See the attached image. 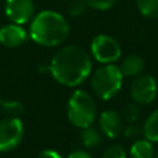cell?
I'll use <instances>...</instances> for the list:
<instances>
[{
  "label": "cell",
  "instance_id": "cell-3",
  "mask_svg": "<svg viewBox=\"0 0 158 158\" xmlns=\"http://www.w3.org/2000/svg\"><path fill=\"white\" fill-rule=\"evenodd\" d=\"M123 75L115 64H102L91 75V89L101 100H110L121 89Z\"/></svg>",
  "mask_w": 158,
  "mask_h": 158
},
{
  "label": "cell",
  "instance_id": "cell-13",
  "mask_svg": "<svg viewBox=\"0 0 158 158\" xmlns=\"http://www.w3.org/2000/svg\"><path fill=\"white\" fill-rule=\"evenodd\" d=\"M142 132L144 135V138H147L152 143L158 142V109H156L147 116L142 127Z\"/></svg>",
  "mask_w": 158,
  "mask_h": 158
},
{
  "label": "cell",
  "instance_id": "cell-5",
  "mask_svg": "<svg viewBox=\"0 0 158 158\" xmlns=\"http://www.w3.org/2000/svg\"><path fill=\"white\" fill-rule=\"evenodd\" d=\"M91 56L101 64L115 63L121 57V47L118 42L109 35H98L90 44Z\"/></svg>",
  "mask_w": 158,
  "mask_h": 158
},
{
  "label": "cell",
  "instance_id": "cell-6",
  "mask_svg": "<svg viewBox=\"0 0 158 158\" xmlns=\"http://www.w3.org/2000/svg\"><path fill=\"white\" fill-rule=\"evenodd\" d=\"M25 133L20 117H6L0 121V152L15 149L22 141Z\"/></svg>",
  "mask_w": 158,
  "mask_h": 158
},
{
  "label": "cell",
  "instance_id": "cell-1",
  "mask_svg": "<svg viewBox=\"0 0 158 158\" xmlns=\"http://www.w3.org/2000/svg\"><path fill=\"white\" fill-rule=\"evenodd\" d=\"M49 72L59 84L64 86H77L81 84L91 72L90 54L79 46H64L52 57Z\"/></svg>",
  "mask_w": 158,
  "mask_h": 158
},
{
  "label": "cell",
  "instance_id": "cell-8",
  "mask_svg": "<svg viewBox=\"0 0 158 158\" xmlns=\"http://www.w3.org/2000/svg\"><path fill=\"white\" fill-rule=\"evenodd\" d=\"M7 19L17 25H25L33 19L35 5L32 0H5Z\"/></svg>",
  "mask_w": 158,
  "mask_h": 158
},
{
  "label": "cell",
  "instance_id": "cell-2",
  "mask_svg": "<svg viewBox=\"0 0 158 158\" xmlns=\"http://www.w3.org/2000/svg\"><path fill=\"white\" fill-rule=\"evenodd\" d=\"M69 35V25L63 15L53 10H44L37 14L30 25V37L43 47L62 44Z\"/></svg>",
  "mask_w": 158,
  "mask_h": 158
},
{
  "label": "cell",
  "instance_id": "cell-19",
  "mask_svg": "<svg viewBox=\"0 0 158 158\" xmlns=\"http://www.w3.org/2000/svg\"><path fill=\"white\" fill-rule=\"evenodd\" d=\"M86 6L94 9V10H100V11H104V10H109L111 9L117 0H84Z\"/></svg>",
  "mask_w": 158,
  "mask_h": 158
},
{
  "label": "cell",
  "instance_id": "cell-20",
  "mask_svg": "<svg viewBox=\"0 0 158 158\" xmlns=\"http://www.w3.org/2000/svg\"><path fill=\"white\" fill-rule=\"evenodd\" d=\"M102 158H127V154L122 146L112 144L105 151V153L102 154Z\"/></svg>",
  "mask_w": 158,
  "mask_h": 158
},
{
  "label": "cell",
  "instance_id": "cell-26",
  "mask_svg": "<svg viewBox=\"0 0 158 158\" xmlns=\"http://www.w3.org/2000/svg\"><path fill=\"white\" fill-rule=\"evenodd\" d=\"M67 1H70V0H67Z\"/></svg>",
  "mask_w": 158,
  "mask_h": 158
},
{
  "label": "cell",
  "instance_id": "cell-18",
  "mask_svg": "<svg viewBox=\"0 0 158 158\" xmlns=\"http://www.w3.org/2000/svg\"><path fill=\"white\" fill-rule=\"evenodd\" d=\"M86 9V4L84 0H70L67 7V12L72 17H78L84 14Z\"/></svg>",
  "mask_w": 158,
  "mask_h": 158
},
{
  "label": "cell",
  "instance_id": "cell-12",
  "mask_svg": "<svg viewBox=\"0 0 158 158\" xmlns=\"http://www.w3.org/2000/svg\"><path fill=\"white\" fill-rule=\"evenodd\" d=\"M154 147L147 138L137 139L130 148V158H154Z\"/></svg>",
  "mask_w": 158,
  "mask_h": 158
},
{
  "label": "cell",
  "instance_id": "cell-25",
  "mask_svg": "<svg viewBox=\"0 0 158 158\" xmlns=\"http://www.w3.org/2000/svg\"><path fill=\"white\" fill-rule=\"evenodd\" d=\"M0 104H1V98H0Z\"/></svg>",
  "mask_w": 158,
  "mask_h": 158
},
{
  "label": "cell",
  "instance_id": "cell-17",
  "mask_svg": "<svg viewBox=\"0 0 158 158\" xmlns=\"http://www.w3.org/2000/svg\"><path fill=\"white\" fill-rule=\"evenodd\" d=\"M139 116V109H138V105L136 102H130V104H126L122 110H121V117L125 122L127 123H133L137 121Z\"/></svg>",
  "mask_w": 158,
  "mask_h": 158
},
{
  "label": "cell",
  "instance_id": "cell-24",
  "mask_svg": "<svg viewBox=\"0 0 158 158\" xmlns=\"http://www.w3.org/2000/svg\"><path fill=\"white\" fill-rule=\"evenodd\" d=\"M154 158H158V152H157V153L154 154Z\"/></svg>",
  "mask_w": 158,
  "mask_h": 158
},
{
  "label": "cell",
  "instance_id": "cell-14",
  "mask_svg": "<svg viewBox=\"0 0 158 158\" xmlns=\"http://www.w3.org/2000/svg\"><path fill=\"white\" fill-rule=\"evenodd\" d=\"M80 139H81L84 147H86V148H95V147L100 146L102 142V137H101L100 132L91 126L83 128Z\"/></svg>",
  "mask_w": 158,
  "mask_h": 158
},
{
  "label": "cell",
  "instance_id": "cell-22",
  "mask_svg": "<svg viewBox=\"0 0 158 158\" xmlns=\"http://www.w3.org/2000/svg\"><path fill=\"white\" fill-rule=\"evenodd\" d=\"M38 158H62L58 152L53 149H44L38 154Z\"/></svg>",
  "mask_w": 158,
  "mask_h": 158
},
{
  "label": "cell",
  "instance_id": "cell-16",
  "mask_svg": "<svg viewBox=\"0 0 158 158\" xmlns=\"http://www.w3.org/2000/svg\"><path fill=\"white\" fill-rule=\"evenodd\" d=\"M1 110L6 117H19L23 114V105L20 101L10 100V101H1L0 104Z\"/></svg>",
  "mask_w": 158,
  "mask_h": 158
},
{
  "label": "cell",
  "instance_id": "cell-21",
  "mask_svg": "<svg viewBox=\"0 0 158 158\" xmlns=\"http://www.w3.org/2000/svg\"><path fill=\"white\" fill-rule=\"evenodd\" d=\"M122 133H123V136L126 138H135V137H137L141 133V128L135 122L133 123H128L127 127H123Z\"/></svg>",
  "mask_w": 158,
  "mask_h": 158
},
{
  "label": "cell",
  "instance_id": "cell-15",
  "mask_svg": "<svg viewBox=\"0 0 158 158\" xmlns=\"http://www.w3.org/2000/svg\"><path fill=\"white\" fill-rule=\"evenodd\" d=\"M139 14L147 19H158V0H136Z\"/></svg>",
  "mask_w": 158,
  "mask_h": 158
},
{
  "label": "cell",
  "instance_id": "cell-23",
  "mask_svg": "<svg viewBox=\"0 0 158 158\" xmlns=\"http://www.w3.org/2000/svg\"><path fill=\"white\" fill-rule=\"evenodd\" d=\"M68 158H93L89 153H86L85 151H74L69 154Z\"/></svg>",
  "mask_w": 158,
  "mask_h": 158
},
{
  "label": "cell",
  "instance_id": "cell-10",
  "mask_svg": "<svg viewBox=\"0 0 158 158\" xmlns=\"http://www.w3.org/2000/svg\"><path fill=\"white\" fill-rule=\"evenodd\" d=\"M27 40L26 30L17 23H7L0 28V43L9 48L20 47Z\"/></svg>",
  "mask_w": 158,
  "mask_h": 158
},
{
  "label": "cell",
  "instance_id": "cell-9",
  "mask_svg": "<svg viewBox=\"0 0 158 158\" xmlns=\"http://www.w3.org/2000/svg\"><path fill=\"white\" fill-rule=\"evenodd\" d=\"M99 127L101 133L109 138H117L123 131V120L121 114L115 110H105L99 116Z\"/></svg>",
  "mask_w": 158,
  "mask_h": 158
},
{
  "label": "cell",
  "instance_id": "cell-4",
  "mask_svg": "<svg viewBox=\"0 0 158 158\" xmlns=\"http://www.w3.org/2000/svg\"><path fill=\"white\" fill-rule=\"evenodd\" d=\"M67 115L69 121L79 128L91 126L96 118V105L91 95L85 90H75L68 100Z\"/></svg>",
  "mask_w": 158,
  "mask_h": 158
},
{
  "label": "cell",
  "instance_id": "cell-11",
  "mask_svg": "<svg viewBox=\"0 0 158 158\" xmlns=\"http://www.w3.org/2000/svg\"><path fill=\"white\" fill-rule=\"evenodd\" d=\"M123 77H137L143 72L144 60L138 54H128L118 67Z\"/></svg>",
  "mask_w": 158,
  "mask_h": 158
},
{
  "label": "cell",
  "instance_id": "cell-7",
  "mask_svg": "<svg viewBox=\"0 0 158 158\" xmlns=\"http://www.w3.org/2000/svg\"><path fill=\"white\" fill-rule=\"evenodd\" d=\"M157 81L149 74H139L131 83L130 93L133 102L138 105H149L157 96Z\"/></svg>",
  "mask_w": 158,
  "mask_h": 158
}]
</instances>
